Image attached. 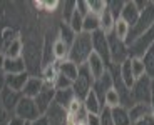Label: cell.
I'll list each match as a JSON object with an SVG mask.
<instances>
[{"mask_svg": "<svg viewBox=\"0 0 154 125\" xmlns=\"http://www.w3.org/2000/svg\"><path fill=\"white\" fill-rule=\"evenodd\" d=\"M131 70H132L134 79H139V77L146 75V72H144V64L139 57H131Z\"/></svg>", "mask_w": 154, "mask_h": 125, "instance_id": "cell-35", "label": "cell"}, {"mask_svg": "<svg viewBox=\"0 0 154 125\" xmlns=\"http://www.w3.org/2000/svg\"><path fill=\"white\" fill-rule=\"evenodd\" d=\"M5 58H20L23 55V43L20 37H14L10 42H7L5 47Z\"/></svg>", "mask_w": 154, "mask_h": 125, "instance_id": "cell-16", "label": "cell"}, {"mask_svg": "<svg viewBox=\"0 0 154 125\" xmlns=\"http://www.w3.org/2000/svg\"><path fill=\"white\" fill-rule=\"evenodd\" d=\"M52 50H54V58L55 62H64L69 58V47L60 40V38H55L54 45H52Z\"/></svg>", "mask_w": 154, "mask_h": 125, "instance_id": "cell-30", "label": "cell"}, {"mask_svg": "<svg viewBox=\"0 0 154 125\" xmlns=\"http://www.w3.org/2000/svg\"><path fill=\"white\" fill-rule=\"evenodd\" d=\"M141 60L144 64V72H146V75L154 82V43L144 52Z\"/></svg>", "mask_w": 154, "mask_h": 125, "instance_id": "cell-25", "label": "cell"}, {"mask_svg": "<svg viewBox=\"0 0 154 125\" xmlns=\"http://www.w3.org/2000/svg\"><path fill=\"white\" fill-rule=\"evenodd\" d=\"M4 88H5V73L0 72V94H2Z\"/></svg>", "mask_w": 154, "mask_h": 125, "instance_id": "cell-49", "label": "cell"}, {"mask_svg": "<svg viewBox=\"0 0 154 125\" xmlns=\"http://www.w3.org/2000/svg\"><path fill=\"white\" fill-rule=\"evenodd\" d=\"M129 32H131V27L127 25V23L124 22L122 19H117V20H116V23H114V32H112V34L119 38V40L126 42L127 37H129Z\"/></svg>", "mask_w": 154, "mask_h": 125, "instance_id": "cell-31", "label": "cell"}, {"mask_svg": "<svg viewBox=\"0 0 154 125\" xmlns=\"http://www.w3.org/2000/svg\"><path fill=\"white\" fill-rule=\"evenodd\" d=\"M139 13H141V12L136 7L134 0H124V7H122V12H121L119 19H122L129 27H134L136 22H137V19H139Z\"/></svg>", "mask_w": 154, "mask_h": 125, "instance_id": "cell-13", "label": "cell"}, {"mask_svg": "<svg viewBox=\"0 0 154 125\" xmlns=\"http://www.w3.org/2000/svg\"><path fill=\"white\" fill-rule=\"evenodd\" d=\"M60 5L64 7V10H62V13H64V22H69L70 17H72V13L75 12L77 2H75V0H66V2L60 4Z\"/></svg>", "mask_w": 154, "mask_h": 125, "instance_id": "cell-38", "label": "cell"}, {"mask_svg": "<svg viewBox=\"0 0 154 125\" xmlns=\"http://www.w3.org/2000/svg\"><path fill=\"white\" fill-rule=\"evenodd\" d=\"M14 115L22 118L25 124H30L35 118L40 117L38 109H37V105H35V100L29 99V97H22V99H20V102L17 103L15 110H14Z\"/></svg>", "mask_w": 154, "mask_h": 125, "instance_id": "cell-7", "label": "cell"}, {"mask_svg": "<svg viewBox=\"0 0 154 125\" xmlns=\"http://www.w3.org/2000/svg\"><path fill=\"white\" fill-rule=\"evenodd\" d=\"M89 67V70H91V73H92V77L94 79H97V77H100V75H104L106 72H107V65L104 64V60L97 55V53H91V57H89V60H87V64H85Z\"/></svg>", "mask_w": 154, "mask_h": 125, "instance_id": "cell-15", "label": "cell"}, {"mask_svg": "<svg viewBox=\"0 0 154 125\" xmlns=\"http://www.w3.org/2000/svg\"><path fill=\"white\" fill-rule=\"evenodd\" d=\"M57 77H59V64L57 62L45 65V67H42V70H40V79H42V82L45 83V85H52V87H54Z\"/></svg>", "mask_w": 154, "mask_h": 125, "instance_id": "cell-17", "label": "cell"}, {"mask_svg": "<svg viewBox=\"0 0 154 125\" xmlns=\"http://www.w3.org/2000/svg\"><path fill=\"white\" fill-rule=\"evenodd\" d=\"M70 25V28H72L74 32H75V34H81L82 32V23H84V17L81 15V13H79V12H74L72 13V17H70V20L69 22H67Z\"/></svg>", "mask_w": 154, "mask_h": 125, "instance_id": "cell-36", "label": "cell"}, {"mask_svg": "<svg viewBox=\"0 0 154 125\" xmlns=\"http://www.w3.org/2000/svg\"><path fill=\"white\" fill-rule=\"evenodd\" d=\"M52 45H54V42H50V34H47L45 38H44V47H42V67L55 62Z\"/></svg>", "mask_w": 154, "mask_h": 125, "instance_id": "cell-27", "label": "cell"}, {"mask_svg": "<svg viewBox=\"0 0 154 125\" xmlns=\"http://www.w3.org/2000/svg\"><path fill=\"white\" fill-rule=\"evenodd\" d=\"M114 23H116V19L112 17L111 10L106 8V10L102 12V15L99 17V30L104 35H111L112 32H114Z\"/></svg>", "mask_w": 154, "mask_h": 125, "instance_id": "cell-21", "label": "cell"}, {"mask_svg": "<svg viewBox=\"0 0 154 125\" xmlns=\"http://www.w3.org/2000/svg\"><path fill=\"white\" fill-rule=\"evenodd\" d=\"M22 97H23L22 92H17V90H12V88L5 87L2 90V94H0V107L5 112H8L10 115H14V110H15L17 103L20 102Z\"/></svg>", "mask_w": 154, "mask_h": 125, "instance_id": "cell-10", "label": "cell"}, {"mask_svg": "<svg viewBox=\"0 0 154 125\" xmlns=\"http://www.w3.org/2000/svg\"><path fill=\"white\" fill-rule=\"evenodd\" d=\"M149 107H151V112L154 115V82H152V87H151V100H149Z\"/></svg>", "mask_w": 154, "mask_h": 125, "instance_id": "cell-48", "label": "cell"}, {"mask_svg": "<svg viewBox=\"0 0 154 125\" xmlns=\"http://www.w3.org/2000/svg\"><path fill=\"white\" fill-rule=\"evenodd\" d=\"M111 88H114V80H112V75H111V72H109V68H107V72H106L104 75L94 79V85H92V90L96 92V95L99 97V100L102 102V105H104L106 94H107Z\"/></svg>", "mask_w": 154, "mask_h": 125, "instance_id": "cell-11", "label": "cell"}, {"mask_svg": "<svg viewBox=\"0 0 154 125\" xmlns=\"http://www.w3.org/2000/svg\"><path fill=\"white\" fill-rule=\"evenodd\" d=\"M59 64V73L60 75H64V77H67L69 80H75L77 79V73H79V67H77L74 62H70L69 58L67 60H64V62H57Z\"/></svg>", "mask_w": 154, "mask_h": 125, "instance_id": "cell-24", "label": "cell"}, {"mask_svg": "<svg viewBox=\"0 0 154 125\" xmlns=\"http://www.w3.org/2000/svg\"><path fill=\"white\" fill-rule=\"evenodd\" d=\"M99 118H100V125H114L112 115H111V109H107V107H104V109L100 110Z\"/></svg>", "mask_w": 154, "mask_h": 125, "instance_id": "cell-41", "label": "cell"}, {"mask_svg": "<svg viewBox=\"0 0 154 125\" xmlns=\"http://www.w3.org/2000/svg\"><path fill=\"white\" fill-rule=\"evenodd\" d=\"M111 115H112V122L114 125H131V118H129V109L119 105L111 109Z\"/></svg>", "mask_w": 154, "mask_h": 125, "instance_id": "cell-22", "label": "cell"}, {"mask_svg": "<svg viewBox=\"0 0 154 125\" xmlns=\"http://www.w3.org/2000/svg\"><path fill=\"white\" fill-rule=\"evenodd\" d=\"M55 90H66V88H72V80H69L67 77L60 75L59 73L57 80H55V85H54Z\"/></svg>", "mask_w": 154, "mask_h": 125, "instance_id": "cell-40", "label": "cell"}, {"mask_svg": "<svg viewBox=\"0 0 154 125\" xmlns=\"http://www.w3.org/2000/svg\"><path fill=\"white\" fill-rule=\"evenodd\" d=\"M75 10L81 13L82 17L89 15L91 12H89V2L87 0H77V5H75Z\"/></svg>", "mask_w": 154, "mask_h": 125, "instance_id": "cell-42", "label": "cell"}, {"mask_svg": "<svg viewBox=\"0 0 154 125\" xmlns=\"http://www.w3.org/2000/svg\"><path fill=\"white\" fill-rule=\"evenodd\" d=\"M75 99V94H74L72 88H66V90H55V97H54V103L60 105L62 109H66L72 103V100Z\"/></svg>", "mask_w": 154, "mask_h": 125, "instance_id": "cell-23", "label": "cell"}, {"mask_svg": "<svg viewBox=\"0 0 154 125\" xmlns=\"http://www.w3.org/2000/svg\"><path fill=\"white\" fill-rule=\"evenodd\" d=\"M82 103H84V109H85L87 114H100V110L104 109L102 102L99 100V97L96 95V92H94V90L89 92L87 97L82 100Z\"/></svg>", "mask_w": 154, "mask_h": 125, "instance_id": "cell-20", "label": "cell"}, {"mask_svg": "<svg viewBox=\"0 0 154 125\" xmlns=\"http://www.w3.org/2000/svg\"><path fill=\"white\" fill-rule=\"evenodd\" d=\"M42 87H44L42 79L37 77V75H30L29 80L25 82V85H23V88H22V95L23 97H29V99H35L37 94L42 90Z\"/></svg>", "mask_w": 154, "mask_h": 125, "instance_id": "cell-14", "label": "cell"}, {"mask_svg": "<svg viewBox=\"0 0 154 125\" xmlns=\"http://www.w3.org/2000/svg\"><path fill=\"white\" fill-rule=\"evenodd\" d=\"M92 52L94 49H92V37H91V34L81 32V34L75 35L72 45L69 47V60L74 62L77 67H81V65L87 64Z\"/></svg>", "mask_w": 154, "mask_h": 125, "instance_id": "cell-1", "label": "cell"}, {"mask_svg": "<svg viewBox=\"0 0 154 125\" xmlns=\"http://www.w3.org/2000/svg\"><path fill=\"white\" fill-rule=\"evenodd\" d=\"M35 7L52 13V12L57 10V7H60V2H57V0H54V2H35Z\"/></svg>", "mask_w": 154, "mask_h": 125, "instance_id": "cell-39", "label": "cell"}, {"mask_svg": "<svg viewBox=\"0 0 154 125\" xmlns=\"http://www.w3.org/2000/svg\"><path fill=\"white\" fill-rule=\"evenodd\" d=\"M92 85H94V77L91 73L87 65H81L79 67V73H77V79L72 82V90L75 94V99L79 100H84L87 97V94L92 90Z\"/></svg>", "mask_w": 154, "mask_h": 125, "instance_id": "cell-3", "label": "cell"}, {"mask_svg": "<svg viewBox=\"0 0 154 125\" xmlns=\"http://www.w3.org/2000/svg\"><path fill=\"white\" fill-rule=\"evenodd\" d=\"M89 2V12L96 17H100L102 12L107 8V2L106 0H87Z\"/></svg>", "mask_w": 154, "mask_h": 125, "instance_id": "cell-33", "label": "cell"}, {"mask_svg": "<svg viewBox=\"0 0 154 125\" xmlns=\"http://www.w3.org/2000/svg\"><path fill=\"white\" fill-rule=\"evenodd\" d=\"M149 114H152L149 103H134V105L129 109V118H131V124L134 120H137V118L146 117V115H149Z\"/></svg>", "mask_w": 154, "mask_h": 125, "instance_id": "cell-28", "label": "cell"}, {"mask_svg": "<svg viewBox=\"0 0 154 125\" xmlns=\"http://www.w3.org/2000/svg\"><path fill=\"white\" fill-rule=\"evenodd\" d=\"M7 125H27V124H25V122H23L22 118L15 117V115H10V118H8Z\"/></svg>", "mask_w": 154, "mask_h": 125, "instance_id": "cell-46", "label": "cell"}, {"mask_svg": "<svg viewBox=\"0 0 154 125\" xmlns=\"http://www.w3.org/2000/svg\"><path fill=\"white\" fill-rule=\"evenodd\" d=\"M54 97H55V88L52 87V85H45V83H44L42 90L38 92L37 97L34 99L40 115H45V112L49 110V107L54 103Z\"/></svg>", "mask_w": 154, "mask_h": 125, "instance_id": "cell-9", "label": "cell"}, {"mask_svg": "<svg viewBox=\"0 0 154 125\" xmlns=\"http://www.w3.org/2000/svg\"><path fill=\"white\" fill-rule=\"evenodd\" d=\"M75 35L77 34L70 28L69 23L62 20V23L59 25V38H60L67 47H70V45H72V42H74V38H75Z\"/></svg>", "mask_w": 154, "mask_h": 125, "instance_id": "cell-29", "label": "cell"}, {"mask_svg": "<svg viewBox=\"0 0 154 125\" xmlns=\"http://www.w3.org/2000/svg\"><path fill=\"white\" fill-rule=\"evenodd\" d=\"M99 30V17L89 13V15L84 17V23H82V32L92 35L94 32Z\"/></svg>", "mask_w": 154, "mask_h": 125, "instance_id": "cell-32", "label": "cell"}, {"mask_svg": "<svg viewBox=\"0 0 154 125\" xmlns=\"http://www.w3.org/2000/svg\"><path fill=\"white\" fill-rule=\"evenodd\" d=\"M151 87H152V80L147 75H143L136 79L134 85L131 87V99L134 103H149L151 100Z\"/></svg>", "mask_w": 154, "mask_h": 125, "instance_id": "cell-4", "label": "cell"}, {"mask_svg": "<svg viewBox=\"0 0 154 125\" xmlns=\"http://www.w3.org/2000/svg\"><path fill=\"white\" fill-rule=\"evenodd\" d=\"M92 49H94V53H97L104 64L107 67H111V55H109V40H107V35H104L100 30L94 32L92 35Z\"/></svg>", "mask_w": 154, "mask_h": 125, "instance_id": "cell-8", "label": "cell"}, {"mask_svg": "<svg viewBox=\"0 0 154 125\" xmlns=\"http://www.w3.org/2000/svg\"><path fill=\"white\" fill-rule=\"evenodd\" d=\"M121 105V99H119V94L116 88H111V90L106 94L104 97V107L107 109H114V107H119Z\"/></svg>", "mask_w": 154, "mask_h": 125, "instance_id": "cell-34", "label": "cell"}, {"mask_svg": "<svg viewBox=\"0 0 154 125\" xmlns=\"http://www.w3.org/2000/svg\"><path fill=\"white\" fill-rule=\"evenodd\" d=\"M8 118H10V114H8V112H5V110L0 107V125H7Z\"/></svg>", "mask_w": 154, "mask_h": 125, "instance_id": "cell-45", "label": "cell"}, {"mask_svg": "<svg viewBox=\"0 0 154 125\" xmlns=\"http://www.w3.org/2000/svg\"><path fill=\"white\" fill-rule=\"evenodd\" d=\"M27 125H49V120H47L45 115H40L38 118H35L34 122H30V124H27Z\"/></svg>", "mask_w": 154, "mask_h": 125, "instance_id": "cell-47", "label": "cell"}, {"mask_svg": "<svg viewBox=\"0 0 154 125\" xmlns=\"http://www.w3.org/2000/svg\"><path fill=\"white\" fill-rule=\"evenodd\" d=\"M122 7H124V0H109V2H107V8L111 10L112 17H114L116 20L121 17Z\"/></svg>", "mask_w": 154, "mask_h": 125, "instance_id": "cell-37", "label": "cell"}, {"mask_svg": "<svg viewBox=\"0 0 154 125\" xmlns=\"http://www.w3.org/2000/svg\"><path fill=\"white\" fill-rule=\"evenodd\" d=\"M4 64H5V55L0 53V72H4Z\"/></svg>", "mask_w": 154, "mask_h": 125, "instance_id": "cell-50", "label": "cell"}, {"mask_svg": "<svg viewBox=\"0 0 154 125\" xmlns=\"http://www.w3.org/2000/svg\"><path fill=\"white\" fill-rule=\"evenodd\" d=\"M45 117L49 120V125H67V120H69L67 110L62 109L57 103H52L49 107V110L45 112Z\"/></svg>", "mask_w": 154, "mask_h": 125, "instance_id": "cell-12", "label": "cell"}, {"mask_svg": "<svg viewBox=\"0 0 154 125\" xmlns=\"http://www.w3.org/2000/svg\"><path fill=\"white\" fill-rule=\"evenodd\" d=\"M152 23H154V2H149V5L139 13V19L136 22V25L131 27V32H129V37L126 40V45H131L132 42L137 37H141Z\"/></svg>", "mask_w": 154, "mask_h": 125, "instance_id": "cell-2", "label": "cell"}, {"mask_svg": "<svg viewBox=\"0 0 154 125\" xmlns=\"http://www.w3.org/2000/svg\"><path fill=\"white\" fill-rule=\"evenodd\" d=\"M109 40V55H111V65H121L127 60L129 57V47L126 45V42L119 40L114 34L107 35Z\"/></svg>", "mask_w": 154, "mask_h": 125, "instance_id": "cell-5", "label": "cell"}, {"mask_svg": "<svg viewBox=\"0 0 154 125\" xmlns=\"http://www.w3.org/2000/svg\"><path fill=\"white\" fill-rule=\"evenodd\" d=\"M131 125H154V115L149 114V115H146V117H141V118H137V120H134Z\"/></svg>", "mask_w": 154, "mask_h": 125, "instance_id": "cell-43", "label": "cell"}, {"mask_svg": "<svg viewBox=\"0 0 154 125\" xmlns=\"http://www.w3.org/2000/svg\"><path fill=\"white\" fill-rule=\"evenodd\" d=\"M23 72H27L23 57H20V58H5V64H4V73L5 75H14V73H23Z\"/></svg>", "mask_w": 154, "mask_h": 125, "instance_id": "cell-19", "label": "cell"}, {"mask_svg": "<svg viewBox=\"0 0 154 125\" xmlns=\"http://www.w3.org/2000/svg\"><path fill=\"white\" fill-rule=\"evenodd\" d=\"M119 70H121V80H122V83L131 90V87L134 85V82H136L134 75H132V70H131V58H127L124 64H121Z\"/></svg>", "mask_w": 154, "mask_h": 125, "instance_id": "cell-26", "label": "cell"}, {"mask_svg": "<svg viewBox=\"0 0 154 125\" xmlns=\"http://www.w3.org/2000/svg\"><path fill=\"white\" fill-rule=\"evenodd\" d=\"M29 73L23 72V73H14V75H5V87L12 88V90H17V92H22L25 82L29 80Z\"/></svg>", "mask_w": 154, "mask_h": 125, "instance_id": "cell-18", "label": "cell"}, {"mask_svg": "<svg viewBox=\"0 0 154 125\" xmlns=\"http://www.w3.org/2000/svg\"><path fill=\"white\" fill-rule=\"evenodd\" d=\"M85 125H100L99 114H85Z\"/></svg>", "mask_w": 154, "mask_h": 125, "instance_id": "cell-44", "label": "cell"}, {"mask_svg": "<svg viewBox=\"0 0 154 125\" xmlns=\"http://www.w3.org/2000/svg\"><path fill=\"white\" fill-rule=\"evenodd\" d=\"M23 62L27 68L29 75H34L35 72L42 70V50H38L35 43H27L23 45Z\"/></svg>", "mask_w": 154, "mask_h": 125, "instance_id": "cell-6", "label": "cell"}]
</instances>
